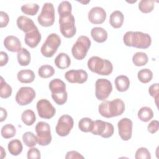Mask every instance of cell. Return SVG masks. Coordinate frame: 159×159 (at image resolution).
Here are the masks:
<instances>
[{"mask_svg":"<svg viewBox=\"0 0 159 159\" xmlns=\"http://www.w3.org/2000/svg\"><path fill=\"white\" fill-rule=\"evenodd\" d=\"M123 42L127 47L145 49L152 43V38L149 34L142 32L128 31L123 36Z\"/></svg>","mask_w":159,"mask_h":159,"instance_id":"obj_1","label":"cell"},{"mask_svg":"<svg viewBox=\"0 0 159 159\" xmlns=\"http://www.w3.org/2000/svg\"><path fill=\"white\" fill-rule=\"evenodd\" d=\"M125 111L124 101L119 98L112 101H104L98 107L99 113L106 118L120 116Z\"/></svg>","mask_w":159,"mask_h":159,"instance_id":"obj_2","label":"cell"},{"mask_svg":"<svg viewBox=\"0 0 159 159\" xmlns=\"http://www.w3.org/2000/svg\"><path fill=\"white\" fill-rule=\"evenodd\" d=\"M87 65L90 71L99 75H109L113 70L112 64L109 60L97 56L91 57Z\"/></svg>","mask_w":159,"mask_h":159,"instance_id":"obj_3","label":"cell"},{"mask_svg":"<svg viewBox=\"0 0 159 159\" xmlns=\"http://www.w3.org/2000/svg\"><path fill=\"white\" fill-rule=\"evenodd\" d=\"M48 87L52 93V98L56 104L63 105L66 102L68 94L66 91V84L61 80L58 78L52 80L49 83Z\"/></svg>","mask_w":159,"mask_h":159,"instance_id":"obj_4","label":"cell"},{"mask_svg":"<svg viewBox=\"0 0 159 159\" xmlns=\"http://www.w3.org/2000/svg\"><path fill=\"white\" fill-rule=\"evenodd\" d=\"M60 45L61 39L60 36L57 34H50L41 47V53L45 57H52L57 52Z\"/></svg>","mask_w":159,"mask_h":159,"instance_id":"obj_5","label":"cell"},{"mask_svg":"<svg viewBox=\"0 0 159 159\" xmlns=\"http://www.w3.org/2000/svg\"><path fill=\"white\" fill-rule=\"evenodd\" d=\"M91 40L87 36H80L71 48L73 57L78 60L84 58L91 47Z\"/></svg>","mask_w":159,"mask_h":159,"instance_id":"obj_6","label":"cell"},{"mask_svg":"<svg viewBox=\"0 0 159 159\" xmlns=\"http://www.w3.org/2000/svg\"><path fill=\"white\" fill-rule=\"evenodd\" d=\"M59 24L60 32L65 37L71 38L76 34L75 19L72 14L60 16Z\"/></svg>","mask_w":159,"mask_h":159,"instance_id":"obj_7","label":"cell"},{"mask_svg":"<svg viewBox=\"0 0 159 159\" xmlns=\"http://www.w3.org/2000/svg\"><path fill=\"white\" fill-rule=\"evenodd\" d=\"M55 9L52 3L43 4L41 12L37 17L38 22L43 27H50L55 22Z\"/></svg>","mask_w":159,"mask_h":159,"instance_id":"obj_8","label":"cell"},{"mask_svg":"<svg viewBox=\"0 0 159 159\" xmlns=\"http://www.w3.org/2000/svg\"><path fill=\"white\" fill-rule=\"evenodd\" d=\"M35 132L38 139V143L41 146H46L52 142L50 127L47 122L40 121L35 125Z\"/></svg>","mask_w":159,"mask_h":159,"instance_id":"obj_9","label":"cell"},{"mask_svg":"<svg viewBox=\"0 0 159 159\" xmlns=\"http://www.w3.org/2000/svg\"><path fill=\"white\" fill-rule=\"evenodd\" d=\"M112 91L111 82L104 78L98 79L95 83V95L100 101H105Z\"/></svg>","mask_w":159,"mask_h":159,"instance_id":"obj_10","label":"cell"},{"mask_svg":"<svg viewBox=\"0 0 159 159\" xmlns=\"http://www.w3.org/2000/svg\"><path fill=\"white\" fill-rule=\"evenodd\" d=\"M114 132V126L111 123L101 120L94 121V125L91 133L96 135H100L103 138L111 137Z\"/></svg>","mask_w":159,"mask_h":159,"instance_id":"obj_11","label":"cell"},{"mask_svg":"<svg viewBox=\"0 0 159 159\" xmlns=\"http://www.w3.org/2000/svg\"><path fill=\"white\" fill-rule=\"evenodd\" d=\"M73 125L74 120L72 117L66 114L62 115L58 120L55 131L59 136H67L71 130Z\"/></svg>","mask_w":159,"mask_h":159,"instance_id":"obj_12","label":"cell"},{"mask_svg":"<svg viewBox=\"0 0 159 159\" xmlns=\"http://www.w3.org/2000/svg\"><path fill=\"white\" fill-rule=\"evenodd\" d=\"M35 96V91L32 88L24 86L18 90L16 94L15 99L18 104L25 106L32 102Z\"/></svg>","mask_w":159,"mask_h":159,"instance_id":"obj_13","label":"cell"},{"mask_svg":"<svg viewBox=\"0 0 159 159\" xmlns=\"http://www.w3.org/2000/svg\"><path fill=\"white\" fill-rule=\"evenodd\" d=\"M37 110L39 116L43 119H49L53 117L56 112L55 108L46 99H41L37 102Z\"/></svg>","mask_w":159,"mask_h":159,"instance_id":"obj_14","label":"cell"},{"mask_svg":"<svg viewBox=\"0 0 159 159\" xmlns=\"http://www.w3.org/2000/svg\"><path fill=\"white\" fill-rule=\"evenodd\" d=\"M132 121L129 118H122L117 123L119 135L124 141L130 140L132 134Z\"/></svg>","mask_w":159,"mask_h":159,"instance_id":"obj_15","label":"cell"},{"mask_svg":"<svg viewBox=\"0 0 159 159\" xmlns=\"http://www.w3.org/2000/svg\"><path fill=\"white\" fill-rule=\"evenodd\" d=\"M65 78L71 83L82 84L87 81L88 73L83 70H71L65 73Z\"/></svg>","mask_w":159,"mask_h":159,"instance_id":"obj_16","label":"cell"},{"mask_svg":"<svg viewBox=\"0 0 159 159\" xmlns=\"http://www.w3.org/2000/svg\"><path fill=\"white\" fill-rule=\"evenodd\" d=\"M106 12L105 10L99 6L93 7L88 12V19L94 24H101L106 19Z\"/></svg>","mask_w":159,"mask_h":159,"instance_id":"obj_17","label":"cell"},{"mask_svg":"<svg viewBox=\"0 0 159 159\" xmlns=\"http://www.w3.org/2000/svg\"><path fill=\"white\" fill-rule=\"evenodd\" d=\"M42 39L41 34L36 27L34 29L27 32L25 35L24 41L25 44L30 48L36 47Z\"/></svg>","mask_w":159,"mask_h":159,"instance_id":"obj_18","label":"cell"},{"mask_svg":"<svg viewBox=\"0 0 159 159\" xmlns=\"http://www.w3.org/2000/svg\"><path fill=\"white\" fill-rule=\"evenodd\" d=\"M16 23L18 28L25 33L29 32L37 27L32 19L24 16H20L18 17Z\"/></svg>","mask_w":159,"mask_h":159,"instance_id":"obj_19","label":"cell"},{"mask_svg":"<svg viewBox=\"0 0 159 159\" xmlns=\"http://www.w3.org/2000/svg\"><path fill=\"white\" fill-rule=\"evenodd\" d=\"M5 48L12 52H18L21 49V43L19 39L14 35L7 36L4 40Z\"/></svg>","mask_w":159,"mask_h":159,"instance_id":"obj_20","label":"cell"},{"mask_svg":"<svg viewBox=\"0 0 159 159\" xmlns=\"http://www.w3.org/2000/svg\"><path fill=\"white\" fill-rule=\"evenodd\" d=\"M91 35L94 40L98 43L104 42L108 37L107 31L100 27H93L91 30Z\"/></svg>","mask_w":159,"mask_h":159,"instance_id":"obj_21","label":"cell"},{"mask_svg":"<svg viewBox=\"0 0 159 159\" xmlns=\"http://www.w3.org/2000/svg\"><path fill=\"white\" fill-rule=\"evenodd\" d=\"M124 20V14L122 12L118 10L113 11L109 17V23L115 29L120 28L123 24Z\"/></svg>","mask_w":159,"mask_h":159,"instance_id":"obj_22","label":"cell"},{"mask_svg":"<svg viewBox=\"0 0 159 159\" xmlns=\"http://www.w3.org/2000/svg\"><path fill=\"white\" fill-rule=\"evenodd\" d=\"M17 80L22 83H30L34 81L35 76L31 70L26 69L19 71L17 75Z\"/></svg>","mask_w":159,"mask_h":159,"instance_id":"obj_23","label":"cell"},{"mask_svg":"<svg viewBox=\"0 0 159 159\" xmlns=\"http://www.w3.org/2000/svg\"><path fill=\"white\" fill-rule=\"evenodd\" d=\"M55 65L60 69H66L71 64V59L65 53H59L54 60Z\"/></svg>","mask_w":159,"mask_h":159,"instance_id":"obj_24","label":"cell"},{"mask_svg":"<svg viewBox=\"0 0 159 159\" xmlns=\"http://www.w3.org/2000/svg\"><path fill=\"white\" fill-rule=\"evenodd\" d=\"M117 90L119 92L126 91L130 86V80L125 75H119L117 76L114 81Z\"/></svg>","mask_w":159,"mask_h":159,"instance_id":"obj_25","label":"cell"},{"mask_svg":"<svg viewBox=\"0 0 159 159\" xmlns=\"http://www.w3.org/2000/svg\"><path fill=\"white\" fill-rule=\"evenodd\" d=\"M7 148L9 153L14 156L19 155L22 151L23 146L22 142L18 139H14L8 143Z\"/></svg>","mask_w":159,"mask_h":159,"instance_id":"obj_26","label":"cell"},{"mask_svg":"<svg viewBox=\"0 0 159 159\" xmlns=\"http://www.w3.org/2000/svg\"><path fill=\"white\" fill-rule=\"evenodd\" d=\"M17 58L20 65L27 66L30 62V53L26 48H21V49L17 52Z\"/></svg>","mask_w":159,"mask_h":159,"instance_id":"obj_27","label":"cell"},{"mask_svg":"<svg viewBox=\"0 0 159 159\" xmlns=\"http://www.w3.org/2000/svg\"><path fill=\"white\" fill-rule=\"evenodd\" d=\"M137 116L141 121L147 122L153 118V112L150 107L143 106L139 109Z\"/></svg>","mask_w":159,"mask_h":159,"instance_id":"obj_28","label":"cell"},{"mask_svg":"<svg viewBox=\"0 0 159 159\" xmlns=\"http://www.w3.org/2000/svg\"><path fill=\"white\" fill-rule=\"evenodd\" d=\"M148 61L147 55L142 52H136L132 57V62L137 66L145 65Z\"/></svg>","mask_w":159,"mask_h":159,"instance_id":"obj_29","label":"cell"},{"mask_svg":"<svg viewBox=\"0 0 159 159\" xmlns=\"http://www.w3.org/2000/svg\"><path fill=\"white\" fill-rule=\"evenodd\" d=\"M94 121L89 117H83L78 122L80 130L83 132H89L93 130Z\"/></svg>","mask_w":159,"mask_h":159,"instance_id":"obj_30","label":"cell"},{"mask_svg":"<svg viewBox=\"0 0 159 159\" xmlns=\"http://www.w3.org/2000/svg\"><path fill=\"white\" fill-rule=\"evenodd\" d=\"M21 119L26 125H32L36 120L35 114L30 109L25 110L21 115Z\"/></svg>","mask_w":159,"mask_h":159,"instance_id":"obj_31","label":"cell"},{"mask_svg":"<svg viewBox=\"0 0 159 159\" xmlns=\"http://www.w3.org/2000/svg\"><path fill=\"white\" fill-rule=\"evenodd\" d=\"M24 143L29 147H32L38 143L37 137L31 132H26L22 135Z\"/></svg>","mask_w":159,"mask_h":159,"instance_id":"obj_32","label":"cell"},{"mask_svg":"<svg viewBox=\"0 0 159 159\" xmlns=\"http://www.w3.org/2000/svg\"><path fill=\"white\" fill-rule=\"evenodd\" d=\"M12 88L1 76L0 80V96L2 98H7L12 94Z\"/></svg>","mask_w":159,"mask_h":159,"instance_id":"obj_33","label":"cell"},{"mask_svg":"<svg viewBox=\"0 0 159 159\" xmlns=\"http://www.w3.org/2000/svg\"><path fill=\"white\" fill-rule=\"evenodd\" d=\"M38 74L42 78H48L55 74V69L50 65H44L39 68Z\"/></svg>","mask_w":159,"mask_h":159,"instance_id":"obj_34","label":"cell"},{"mask_svg":"<svg viewBox=\"0 0 159 159\" xmlns=\"http://www.w3.org/2000/svg\"><path fill=\"white\" fill-rule=\"evenodd\" d=\"M137 78L142 83H147L152 80L153 78V73L148 68L142 69L138 72Z\"/></svg>","mask_w":159,"mask_h":159,"instance_id":"obj_35","label":"cell"},{"mask_svg":"<svg viewBox=\"0 0 159 159\" xmlns=\"http://www.w3.org/2000/svg\"><path fill=\"white\" fill-rule=\"evenodd\" d=\"M16 133L15 127L11 124H7L2 126L1 130V134L3 138L10 139L13 137Z\"/></svg>","mask_w":159,"mask_h":159,"instance_id":"obj_36","label":"cell"},{"mask_svg":"<svg viewBox=\"0 0 159 159\" xmlns=\"http://www.w3.org/2000/svg\"><path fill=\"white\" fill-rule=\"evenodd\" d=\"M39 6L36 3L25 4L21 6L22 12L29 16H35L39 11Z\"/></svg>","mask_w":159,"mask_h":159,"instance_id":"obj_37","label":"cell"},{"mask_svg":"<svg viewBox=\"0 0 159 159\" xmlns=\"http://www.w3.org/2000/svg\"><path fill=\"white\" fill-rule=\"evenodd\" d=\"M72 6L68 1H61L58 6V12L60 16H63L71 14Z\"/></svg>","mask_w":159,"mask_h":159,"instance_id":"obj_38","label":"cell"},{"mask_svg":"<svg viewBox=\"0 0 159 159\" xmlns=\"http://www.w3.org/2000/svg\"><path fill=\"white\" fill-rule=\"evenodd\" d=\"M139 10L143 13H149L154 9V1L141 0L139 3Z\"/></svg>","mask_w":159,"mask_h":159,"instance_id":"obj_39","label":"cell"},{"mask_svg":"<svg viewBox=\"0 0 159 159\" xmlns=\"http://www.w3.org/2000/svg\"><path fill=\"white\" fill-rule=\"evenodd\" d=\"M135 158L136 159H150L151 155L147 148L140 147L137 150Z\"/></svg>","mask_w":159,"mask_h":159,"instance_id":"obj_40","label":"cell"},{"mask_svg":"<svg viewBox=\"0 0 159 159\" xmlns=\"http://www.w3.org/2000/svg\"><path fill=\"white\" fill-rule=\"evenodd\" d=\"M148 93L151 96L154 98L155 104L158 106V99L159 94V86L158 83H155L152 84L148 88Z\"/></svg>","mask_w":159,"mask_h":159,"instance_id":"obj_41","label":"cell"},{"mask_svg":"<svg viewBox=\"0 0 159 159\" xmlns=\"http://www.w3.org/2000/svg\"><path fill=\"white\" fill-rule=\"evenodd\" d=\"M40 157V152L37 148L32 147L29 149L27 152L28 159H39Z\"/></svg>","mask_w":159,"mask_h":159,"instance_id":"obj_42","label":"cell"},{"mask_svg":"<svg viewBox=\"0 0 159 159\" xmlns=\"http://www.w3.org/2000/svg\"><path fill=\"white\" fill-rule=\"evenodd\" d=\"M159 129V122L157 120H152L147 126L148 131L151 134L156 133Z\"/></svg>","mask_w":159,"mask_h":159,"instance_id":"obj_43","label":"cell"},{"mask_svg":"<svg viewBox=\"0 0 159 159\" xmlns=\"http://www.w3.org/2000/svg\"><path fill=\"white\" fill-rule=\"evenodd\" d=\"M9 21V17L8 14L6 12L1 11L0 12V27L2 28L7 26Z\"/></svg>","mask_w":159,"mask_h":159,"instance_id":"obj_44","label":"cell"},{"mask_svg":"<svg viewBox=\"0 0 159 159\" xmlns=\"http://www.w3.org/2000/svg\"><path fill=\"white\" fill-rule=\"evenodd\" d=\"M66 159L70 158H84V157L76 151H69L66 153L65 156Z\"/></svg>","mask_w":159,"mask_h":159,"instance_id":"obj_45","label":"cell"},{"mask_svg":"<svg viewBox=\"0 0 159 159\" xmlns=\"http://www.w3.org/2000/svg\"><path fill=\"white\" fill-rule=\"evenodd\" d=\"M0 66H3L4 65H6L7 64V63L8 62V60H9V57H8V55L7 54V53H6L5 52L1 51L0 52Z\"/></svg>","mask_w":159,"mask_h":159,"instance_id":"obj_46","label":"cell"},{"mask_svg":"<svg viewBox=\"0 0 159 159\" xmlns=\"http://www.w3.org/2000/svg\"><path fill=\"white\" fill-rule=\"evenodd\" d=\"M0 111H1V119H0V121L2 122H3L4 120H6L7 116V111L5 109H4L3 107H0Z\"/></svg>","mask_w":159,"mask_h":159,"instance_id":"obj_47","label":"cell"},{"mask_svg":"<svg viewBox=\"0 0 159 159\" xmlns=\"http://www.w3.org/2000/svg\"><path fill=\"white\" fill-rule=\"evenodd\" d=\"M1 158H3L4 157H6V152L4 151L3 147L1 146Z\"/></svg>","mask_w":159,"mask_h":159,"instance_id":"obj_48","label":"cell"}]
</instances>
